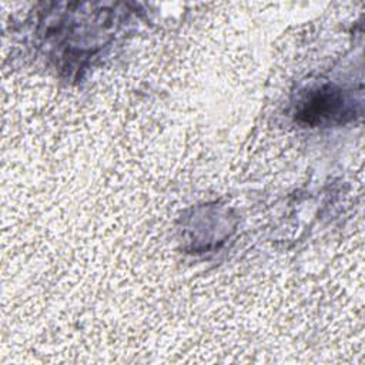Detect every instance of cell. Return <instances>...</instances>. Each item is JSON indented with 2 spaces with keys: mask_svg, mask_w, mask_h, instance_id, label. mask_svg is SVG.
<instances>
[{
  "mask_svg": "<svg viewBox=\"0 0 365 365\" xmlns=\"http://www.w3.org/2000/svg\"><path fill=\"white\" fill-rule=\"evenodd\" d=\"M345 114H349L345 98L339 90L332 87L311 91L298 108V117L312 125L342 120Z\"/></svg>",
  "mask_w": 365,
  "mask_h": 365,
  "instance_id": "1",
  "label": "cell"
}]
</instances>
